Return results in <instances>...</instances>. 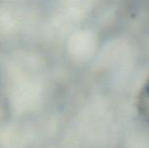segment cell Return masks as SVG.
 Here are the masks:
<instances>
[{
	"label": "cell",
	"instance_id": "6da1fadb",
	"mask_svg": "<svg viewBox=\"0 0 149 148\" xmlns=\"http://www.w3.org/2000/svg\"><path fill=\"white\" fill-rule=\"evenodd\" d=\"M136 106L140 116L149 123V76L140 88Z\"/></svg>",
	"mask_w": 149,
	"mask_h": 148
}]
</instances>
